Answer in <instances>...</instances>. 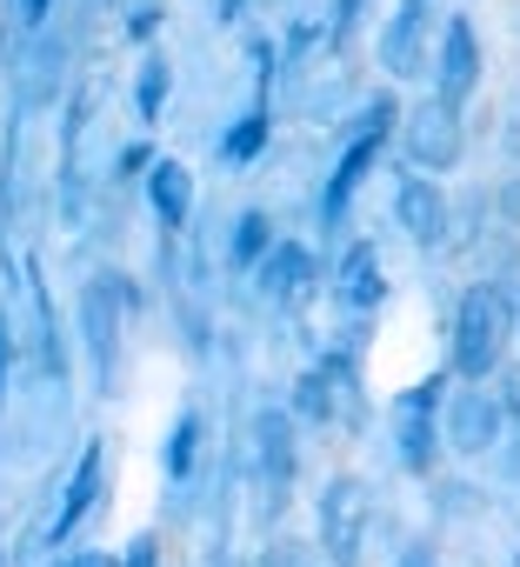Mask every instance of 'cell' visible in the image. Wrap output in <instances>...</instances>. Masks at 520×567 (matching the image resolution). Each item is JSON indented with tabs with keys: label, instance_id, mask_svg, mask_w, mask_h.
Here are the masks:
<instances>
[{
	"label": "cell",
	"instance_id": "cell-23",
	"mask_svg": "<svg viewBox=\"0 0 520 567\" xmlns=\"http://www.w3.org/2000/svg\"><path fill=\"white\" fill-rule=\"evenodd\" d=\"M54 567H114L107 554H67V560H54Z\"/></svg>",
	"mask_w": 520,
	"mask_h": 567
},
{
	"label": "cell",
	"instance_id": "cell-15",
	"mask_svg": "<svg viewBox=\"0 0 520 567\" xmlns=\"http://www.w3.org/2000/svg\"><path fill=\"white\" fill-rule=\"evenodd\" d=\"M274 254V220L268 214H240L233 220V267H253Z\"/></svg>",
	"mask_w": 520,
	"mask_h": 567
},
{
	"label": "cell",
	"instance_id": "cell-2",
	"mask_svg": "<svg viewBox=\"0 0 520 567\" xmlns=\"http://www.w3.org/2000/svg\"><path fill=\"white\" fill-rule=\"evenodd\" d=\"M401 134H407V161H414L420 174H447V167L467 154V121H460V107H447V101L407 107V114H401Z\"/></svg>",
	"mask_w": 520,
	"mask_h": 567
},
{
	"label": "cell",
	"instance_id": "cell-22",
	"mask_svg": "<svg viewBox=\"0 0 520 567\" xmlns=\"http://www.w3.org/2000/svg\"><path fill=\"white\" fill-rule=\"evenodd\" d=\"M500 214H507V220H513V227H520V174H513V181H507V187H500Z\"/></svg>",
	"mask_w": 520,
	"mask_h": 567
},
{
	"label": "cell",
	"instance_id": "cell-5",
	"mask_svg": "<svg viewBox=\"0 0 520 567\" xmlns=\"http://www.w3.org/2000/svg\"><path fill=\"white\" fill-rule=\"evenodd\" d=\"M253 461H260V481H268V501L281 507L288 487H294V461H301L288 414H260V421H253Z\"/></svg>",
	"mask_w": 520,
	"mask_h": 567
},
{
	"label": "cell",
	"instance_id": "cell-26",
	"mask_svg": "<svg viewBox=\"0 0 520 567\" xmlns=\"http://www.w3.org/2000/svg\"><path fill=\"white\" fill-rule=\"evenodd\" d=\"M507 414H520V368H507Z\"/></svg>",
	"mask_w": 520,
	"mask_h": 567
},
{
	"label": "cell",
	"instance_id": "cell-9",
	"mask_svg": "<svg viewBox=\"0 0 520 567\" xmlns=\"http://www.w3.org/2000/svg\"><path fill=\"white\" fill-rule=\"evenodd\" d=\"M420 48H427V0H401L387 34H381V68L387 74H414L420 68Z\"/></svg>",
	"mask_w": 520,
	"mask_h": 567
},
{
	"label": "cell",
	"instance_id": "cell-7",
	"mask_svg": "<svg viewBox=\"0 0 520 567\" xmlns=\"http://www.w3.org/2000/svg\"><path fill=\"white\" fill-rule=\"evenodd\" d=\"M394 214H401V227L414 234V247H440L447 240V200H440V187L434 181H401V194H394Z\"/></svg>",
	"mask_w": 520,
	"mask_h": 567
},
{
	"label": "cell",
	"instance_id": "cell-31",
	"mask_svg": "<svg viewBox=\"0 0 520 567\" xmlns=\"http://www.w3.org/2000/svg\"><path fill=\"white\" fill-rule=\"evenodd\" d=\"M513 567H520V560H513Z\"/></svg>",
	"mask_w": 520,
	"mask_h": 567
},
{
	"label": "cell",
	"instance_id": "cell-12",
	"mask_svg": "<svg viewBox=\"0 0 520 567\" xmlns=\"http://www.w3.org/2000/svg\"><path fill=\"white\" fill-rule=\"evenodd\" d=\"M147 194H154V214H160V227H180V220H187V200H194V174H187L180 161H154V174H147Z\"/></svg>",
	"mask_w": 520,
	"mask_h": 567
},
{
	"label": "cell",
	"instance_id": "cell-28",
	"mask_svg": "<svg viewBox=\"0 0 520 567\" xmlns=\"http://www.w3.org/2000/svg\"><path fill=\"white\" fill-rule=\"evenodd\" d=\"M0 361H8V321H0Z\"/></svg>",
	"mask_w": 520,
	"mask_h": 567
},
{
	"label": "cell",
	"instance_id": "cell-11",
	"mask_svg": "<svg viewBox=\"0 0 520 567\" xmlns=\"http://www.w3.org/2000/svg\"><path fill=\"white\" fill-rule=\"evenodd\" d=\"M381 295H387V280H381V254L361 240V247L341 260V301H347V308H381Z\"/></svg>",
	"mask_w": 520,
	"mask_h": 567
},
{
	"label": "cell",
	"instance_id": "cell-25",
	"mask_svg": "<svg viewBox=\"0 0 520 567\" xmlns=\"http://www.w3.org/2000/svg\"><path fill=\"white\" fill-rule=\"evenodd\" d=\"M127 567H154V540H134V554H127Z\"/></svg>",
	"mask_w": 520,
	"mask_h": 567
},
{
	"label": "cell",
	"instance_id": "cell-24",
	"mask_svg": "<svg viewBox=\"0 0 520 567\" xmlns=\"http://www.w3.org/2000/svg\"><path fill=\"white\" fill-rule=\"evenodd\" d=\"M21 21H28V28H41V21H48V0H21Z\"/></svg>",
	"mask_w": 520,
	"mask_h": 567
},
{
	"label": "cell",
	"instance_id": "cell-3",
	"mask_svg": "<svg viewBox=\"0 0 520 567\" xmlns=\"http://www.w3.org/2000/svg\"><path fill=\"white\" fill-rule=\"evenodd\" d=\"M361 527H367V487L354 474L327 481V494H321V547H327L334 567L361 560Z\"/></svg>",
	"mask_w": 520,
	"mask_h": 567
},
{
	"label": "cell",
	"instance_id": "cell-20",
	"mask_svg": "<svg viewBox=\"0 0 520 567\" xmlns=\"http://www.w3.org/2000/svg\"><path fill=\"white\" fill-rule=\"evenodd\" d=\"M260 567H314V560H308V547H301V540H274L268 554H260Z\"/></svg>",
	"mask_w": 520,
	"mask_h": 567
},
{
	"label": "cell",
	"instance_id": "cell-18",
	"mask_svg": "<svg viewBox=\"0 0 520 567\" xmlns=\"http://www.w3.org/2000/svg\"><path fill=\"white\" fill-rule=\"evenodd\" d=\"M487 288L507 301V315H520V254H507V260L493 267V280H487Z\"/></svg>",
	"mask_w": 520,
	"mask_h": 567
},
{
	"label": "cell",
	"instance_id": "cell-16",
	"mask_svg": "<svg viewBox=\"0 0 520 567\" xmlns=\"http://www.w3.org/2000/svg\"><path fill=\"white\" fill-rule=\"evenodd\" d=\"M308 267H314V260H308L301 247H274V254H268V274H260V288H268L274 301H288V295L301 288V274H308Z\"/></svg>",
	"mask_w": 520,
	"mask_h": 567
},
{
	"label": "cell",
	"instance_id": "cell-19",
	"mask_svg": "<svg viewBox=\"0 0 520 567\" xmlns=\"http://www.w3.org/2000/svg\"><path fill=\"white\" fill-rule=\"evenodd\" d=\"M194 441H200V427H194V421H180V427H174V447H167V467H174V474H187V467H194Z\"/></svg>",
	"mask_w": 520,
	"mask_h": 567
},
{
	"label": "cell",
	"instance_id": "cell-29",
	"mask_svg": "<svg viewBox=\"0 0 520 567\" xmlns=\"http://www.w3.org/2000/svg\"><path fill=\"white\" fill-rule=\"evenodd\" d=\"M401 567H434V560H420V554H407V560H401Z\"/></svg>",
	"mask_w": 520,
	"mask_h": 567
},
{
	"label": "cell",
	"instance_id": "cell-27",
	"mask_svg": "<svg viewBox=\"0 0 520 567\" xmlns=\"http://www.w3.org/2000/svg\"><path fill=\"white\" fill-rule=\"evenodd\" d=\"M507 141H513V147H520V107H513V127H507Z\"/></svg>",
	"mask_w": 520,
	"mask_h": 567
},
{
	"label": "cell",
	"instance_id": "cell-17",
	"mask_svg": "<svg viewBox=\"0 0 520 567\" xmlns=\"http://www.w3.org/2000/svg\"><path fill=\"white\" fill-rule=\"evenodd\" d=\"M260 147H268V114H260V107H253V114H247V121H240V127L227 134V147H220V154H227V161L240 167V161H253Z\"/></svg>",
	"mask_w": 520,
	"mask_h": 567
},
{
	"label": "cell",
	"instance_id": "cell-13",
	"mask_svg": "<svg viewBox=\"0 0 520 567\" xmlns=\"http://www.w3.org/2000/svg\"><path fill=\"white\" fill-rule=\"evenodd\" d=\"M374 154H381V134H361V147H347V154H341V174H334V187H327V220H341V214H347V200H354V187L367 181Z\"/></svg>",
	"mask_w": 520,
	"mask_h": 567
},
{
	"label": "cell",
	"instance_id": "cell-10",
	"mask_svg": "<svg viewBox=\"0 0 520 567\" xmlns=\"http://www.w3.org/2000/svg\"><path fill=\"white\" fill-rule=\"evenodd\" d=\"M114 308H121V288H114V280H94L87 301H81V321H87V348L101 354V374H114V348H121V334H114Z\"/></svg>",
	"mask_w": 520,
	"mask_h": 567
},
{
	"label": "cell",
	"instance_id": "cell-30",
	"mask_svg": "<svg viewBox=\"0 0 520 567\" xmlns=\"http://www.w3.org/2000/svg\"><path fill=\"white\" fill-rule=\"evenodd\" d=\"M0 54H8V41H0Z\"/></svg>",
	"mask_w": 520,
	"mask_h": 567
},
{
	"label": "cell",
	"instance_id": "cell-1",
	"mask_svg": "<svg viewBox=\"0 0 520 567\" xmlns=\"http://www.w3.org/2000/svg\"><path fill=\"white\" fill-rule=\"evenodd\" d=\"M507 334H513L507 301L487 288V280H480V288H467L460 308H454V368L467 374V388L507 361Z\"/></svg>",
	"mask_w": 520,
	"mask_h": 567
},
{
	"label": "cell",
	"instance_id": "cell-14",
	"mask_svg": "<svg viewBox=\"0 0 520 567\" xmlns=\"http://www.w3.org/2000/svg\"><path fill=\"white\" fill-rule=\"evenodd\" d=\"M101 494V447H87L81 454V467H74V481H67V501H61V514H54V540H67L74 534V520L87 514V501Z\"/></svg>",
	"mask_w": 520,
	"mask_h": 567
},
{
	"label": "cell",
	"instance_id": "cell-21",
	"mask_svg": "<svg viewBox=\"0 0 520 567\" xmlns=\"http://www.w3.org/2000/svg\"><path fill=\"white\" fill-rule=\"evenodd\" d=\"M147 68H154V74L141 81V114L154 121V114H160V94H167V68H160V61H147Z\"/></svg>",
	"mask_w": 520,
	"mask_h": 567
},
{
	"label": "cell",
	"instance_id": "cell-8",
	"mask_svg": "<svg viewBox=\"0 0 520 567\" xmlns=\"http://www.w3.org/2000/svg\"><path fill=\"white\" fill-rule=\"evenodd\" d=\"M434 388H440V381L414 388V394L394 408V441H401V461H407L414 474L434 467V421H427V414H434Z\"/></svg>",
	"mask_w": 520,
	"mask_h": 567
},
{
	"label": "cell",
	"instance_id": "cell-6",
	"mask_svg": "<svg viewBox=\"0 0 520 567\" xmlns=\"http://www.w3.org/2000/svg\"><path fill=\"white\" fill-rule=\"evenodd\" d=\"M493 434H500V408H493L480 388H454V401H447V447H460V454H487Z\"/></svg>",
	"mask_w": 520,
	"mask_h": 567
},
{
	"label": "cell",
	"instance_id": "cell-4",
	"mask_svg": "<svg viewBox=\"0 0 520 567\" xmlns=\"http://www.w3.org/2000/svg\"><path fill=\"white\" fill-rule=\"evenodd\" d=\"M474 81H480V34H474L467 21H447V34H440V61H434V101L460 107V101L474 94Z\"/></svg>",
	"mask_w": 520,
	"mask_h": 567
}]
</instances>
